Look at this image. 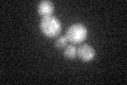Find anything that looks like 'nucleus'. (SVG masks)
I'll return each instance as SVG.
<instances>
[{"label": "nucleus", "mask_w": 127, "mask_h": 85, "mask_svg": "<svg viewBox=\"0 0 127 85\" xmlns=\"http://www.w3.org/2000/svg\"><path fill=\"white\" fill-rule=\"evenodd\" d=\"M39 28L42 34L47 37H57L62 32V22L54 15L41 17L39 22Z\"/></svg>", "instance_id": "f257e3e1"}, {"label": "nucleus", "mask_w": 127, "mask_h": 85, "mask_svg": "<svg viewBox=\"0 0 127 85\" xmlns=\"http://www.w3.org/2000/svg\"><path fill=\"white\" fill-rule=\"evenodd\" d=\"M66 36L69 43H72V45H77V44L83 43L87 38L88 30L83 23H73L68 28Z\"/></svg>", "instance_id": "f03ea898"}, {"label": "nucleus", "mask_w": 127, "mask_h": 85, "mask_svg": "<svg viewBox=\"0 0 127 85\" xmlns=\"http://www.w3.org/2000/svg\"><path fill=\"white\" fill-rule=\"evenodd\" d=\"M77 56L83 62L89 63L95 58V50L88 44H83L77 48Z\"/></svg>", "instance_id": "7ed1b4c3"}, {"label": "nucleus", "mask_w": 127, "mask_h": 85, "mask_svg": "<svg viewBox=\"0 0 127 85\" xmlns=\"http://www.w3.org/2000/svg\"><path fill=\"white\" fill-rule=\"evenodd\" d=\"M37 12H38L39 15L42 16V17L53 15V12H54L53 2L49 1V0H43V1H40L37 4Z\"/></svg>", "instance_id": "20e7f679"}, {"label": "nucleus", "mask_w": 127, "mask_h": 85, "mask_svg": "<svg viewBox=\"0 0 127 85\" xmlns=\"http://www.w3.org/2000/svg\"><path fill=\"white\" fill-rule=\"evenodd\" d=\"M64 55L69 60H73L77 56V48L74 45H68L64 49Z\"/></svg>", "instance_id": "39448f33"}, {"label": "nucleus", "mask_w": 127, "mask_h": 85, "mask_svg": "<svg viewBox=\"0 0 127 85\" xmlns=\"http://www.w3.org/2000/svg\"><path fill=\"white\" fill-rule=\"evenodd\" d=\"M68 43H69V40L66 35H58L57 38L55 39L54 45L56 48H58V49H65V48L68 46Z\"/></svg>", "instance_id": "423d86ee"}]
</instances>
